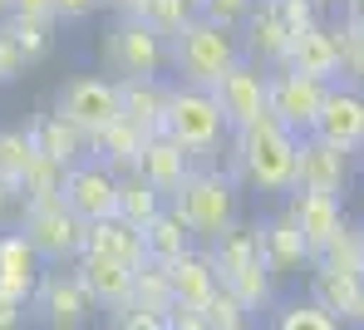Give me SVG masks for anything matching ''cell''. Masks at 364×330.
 <instances>
[{
    "label": "cell",
    "instance_id": "1",
    "mask_svg": "<svg viewBox=\"0 0 364 330\" xmlns=\"http://www.w3.org/2000/svg\"><path fill=\"white\" fill-rule=\"evenodd\" d=\"M296 163H301V133H291L281 119L261 114L256 124L237 129V168L256 193H291L296 188Z\"/></svg>",
    "mask_w": 364,
    "mask_h": 330
},
{
    "label": "cell",
    "instance_id": "2",
    "mask_svg": "<svg viewBox=\"0 0 364 330\" xmlns=\"http://www.w3.org/2000/svg\"><path fill=\"white\" fill-rule=\"evenodd\" d=\"M237 60H242V35L212 15H192L168 40V65L182 74V84H197V89H217V79Z\"/></svg>",
    "mask_w": 364,
    "mask_h": 330
},
{
    "label": "cell",
    "instance_id": "3",
    "mask_svg": "<svg viewBox=\"0 0 364 330\" xmlns=\"http://www.w3.org/2000/svg\"><path fill=\"white\" fill-rule=\"evenodd\" d=\"M173 207L187 217L197 242H217L232 222H237V183L217 168H192L173 193Z\"/></svg>",
    "mask_w": 364,
    "mask_h": 330
},
{
    "label": "cell",
    "instance_id": "4",
    "mask_svg": "<svg viewBox=\"0 0 364 330\" xmlns=\"http://www.w3.org/2000/svg\"><path fill=\"white\" fill-rule=\"evenodd\" d=\"M163 133L178 138L192 158H207L222 133H227V114L217 104L212 89H197V84H178L168 89V109H163Z\"/></svg>",
    "mask_w": 364,
    "mask_h": 330
},
{
    "label": "cell",
    "instance_id": "5",
    "mask_svg": "<svg viewBox=\"0 0 364 330\" xmlns=\"http://www.w3.org/2000/svg\"><path fill=\"white\" fill-rule=\"evenodd\" d=\"M104 69L114 79H158L168 69V35L143 15H119L104 35Z\"/></svg>",
    "mask_w": 364,
    "mask_h": 330
},
{
    "label": "cell",
    "instance_id": "6",
    "mask_svg": "<svg viewBox=\"0 0 364 330\" xmlns=\"http://www.w3.org/2000/svg\"><path fill=\"white\" fill-rule=\"evenodd\" d=\"M20 232L30 237V247L40 252V262H79L89 222L79 212H69L64 198H50V202H30V217H25Z\"/></svg>",
    "mask_w": 364,
    "mask_h": 330
},
{
    "label": "cell",
    "instance_id": "7",
    "mask_svg": "<svg viewBox=\"0 0 364 330\" xmlns=\"http://www.w3.org/2000/svg\"><path fill=\"white\" fill-rule=\"evenodd\" d=\"M325 79H310L301 69L281 65V69H266V114L281 119L291 133H310L315 129V114L325 104Z\"/></svg>",
    "mask_w": 364,
    "mask_h": 330
},
{
    "label": "cell",
    "instance_id": "8",
    "mask_svg": "<svg viewBox=\"0 0 364 330\" xmlns=\"http://www.w3.org/2000/svg\"><path fill=\"white\" fill-rule=\"evenodd\" d=\"M55 114H64L69 124H79V129L94 133L99 129H109L114 119H119L123 109H119V79L109 74H74V79H64V89H60V99H55Z\"/></svg>",
    "mask_w": 364,
    "mask_h": 330
},
{
    "label": "cell",
    "instance_id": "9",
    "mask_svg": "<svg viewBox=\"0 0 364 330\" xmlns=\"http://www.w3.org/2000/svg\"><path fill=\"white\" fill-rule=\"evenodd\" d=\"M60 198L69 212H79L84 222H99V217H114L119 212V173L104 163V158H79L64 168Z\"/></svg>",
    "mask_w": 364,
    "mask_h": 330
},
{
    "label": "cell",
    "instance_id": "10",
    "mask_svg": "<svg viewBox=\"0 0 364 330\" xmlns=\"http://www.w3.org/2000/svg\"><path fill=\"white\" fill-rule=\"evenodd\" d=\"M94 306H99V301L84 291V281H79V276H60V271L40 276V286H35V296H30V311H35L45 326H55V330L89 326Z\"/></svg>",
    "mask_w": 364,
    "mask_h": 330
},
{
    "label": "cell",
    "instance_id": "11",
    "mask_svg": "<svg viewBox=\"0 0 364 330\" xmlns=\"http://www.w3.org/2000/svg\"><path fill=\"white\" fill-rule=\"evenodd\" d=\"M355 173V153L320 138V133H301V163H296V188H320V193H340L350 188Z\"/></svg>",
    "mask_w": 364,
    "mask_h": 330
},
{
    "label": "cell",
    "instance_id": "12",
    "mask_svg": "<svg viewBox=\"0 0 364 330\" xmlns=\"http://www.w3.org/2000/svg\"><path fill=\"white\" fill-rule=\"evenodd\" d=\"M237 35H242V60H251V65H261V69H281L286 65L291 25L281 20L276 0H256V5L246 10V20L237 25Z\"/></svg>",
    "mask_w": 364,
    "mask_h": 330
},
{
    "label": "cell",
    "instance_id": "13",
    "mask_svg": "<svg viewBox=\"0 0 364 330\" xmlns=\"http://www.w3.org/2000/svg\"><path fill=\"white\" fill-rule=\"evenodd\" d=\"M212 94H217V104H222V114H227V129L237 133V129L256 124V119L266 114V69L251 65V60H237V65L217 79Z\"/></svg>",
    "mask_w": 364,
    "mask_h": 330
},
{
    "label": "cell",
    "instance_id": "14",
    "mask_svg": "<svg viewBox=\"0 0 364 330\" xmlns=\"http://www.w3.org/2000/svg\"><path fill=\"white\" fill-rule=\"evenodd\" d=\"M310 133H320V138H330V143L360 153V148H364V89L345 84V79H335V84L325 89V104H320L315 129H310Z\"/></svg>",
    "mask_w": 364,
    "mask_h": 330
},
{
    "label": "cell",
    "instance_id": "15",
    "mask_svg": "<svg viewBox=\"0 0 364 330\" xmlns=\"http://www.w3.org/2000/svg\"><path fill=\"white\" fill-rule=\"evenodd\" d=\"M286 212L301 222L310 257H320V247L345 227V202L340 193H320V188H291L286 193Z\"/></svg>",
    "mask_w": 364,
    "mask_h": 330
},
{
    "label": "cell",
    "instance_id": "16",
    "mask_svg": "<svg viewBox=\"0 0 364 330\" xmlns=\"http://www.w3.org/2000/svg\"><path fill=\"white\" fill-rule=\"evenodd\" d=\"M261 262L271 266V276H296V271H305V266H315L310 247H305L301 222H296L286 207H281L276 217L261 222Z\"/></svg>",
    "mask_w": 364,
    "mask_h": 330
},
{
    "label": "cell",
    "instance_id": "17",
    "mask_svg": "<svg viewBox=\"0 0 364 330\" xmlns=\"http://www.w3.org/2000/svg\"><path fill=\"white\" fill-rule=\"evenodd\" d=\"M74 276L84 281V291L99 301V306H123V301H133V276H138V266L123 262V257H104V252H79V266H74Z\"/></svg>",
    "mask_w": 364,
    "mask_h": 330
},
{
    "label": "cell",
    "instance_id": "18",
    "mask_svg": "<svg viewBox=\"0 0 364 330\" xmlns=\"http://www.w3.org/2000/svg\"><path fill=\"white\" fill-rule=\"evenodd\" d=\"M286 65L310 74V79L335 84V79H340V40H335V25L315 20V25L296 30V35H291V50H286Z\"/></svg>",
    "mask_w": 364,
    "mask_h": 330
},
{
    "label": "cell",
    "instance_id": "19",
    "mask_svg": "<svg viewBox=\"0 0 364 330\" xmlns=\"http://www.w3.org/2000/svg\"><path fill=\"white\" fill-rule=\"evenodd\" d=\"M163 271H168V286H173V301H182V306H207L212 296H217V286H222V271H217V262L207 257V252H197V247H187L182 257H173V262H163Z\"/></svg>",
    "mask_w": 364,
    "mask_h": 330
},
{
    "label": "cell",
    "instance_id": "20",
    "mask_svg": "<svg viewBox=\"0 0 364 330\" xmlns=\"http://www.w3.org/2000/svg\"><path fill=\"white\" fill-rule=\"evenodd\" d=\"M138 173L173 198L182 188V178L192 173V153L182 148L178 138H168V133H148L143 138V153H138Z\"/></svg>",
    "mask_w": 364,
    "mask_h": 330
},
{
    "label": "cell",
    "instance_id": "21",
    "mask_svg": "<svg viewBox=\"0 0 364 330\" xmlns=\"http://www.w3.org/2000/svg\"><path fill=\"white\" fill-rule=\"evenodd\" d=\"M310 296H320L335 316H340V326H360L364 316V276L360 271H335V266H320L310 271Z\"/></svg>",
    "mask_w": 364,
    "mask_h": 330
},
{
    "label": "cell",
    "instance_id": "22",
    "mask_svg": "<svg viewBox=\"0 0 364 330\" xmlns=\"http://www.w3.org/2000/svg\"><path fill=\"white\" fill-rule=\"evenodd\" d=\"M40 252L30 247V237L25 232H10V237H0V291H10V296H20L25 306H30V296H35V286H40Z\"/></svg>",
    "mask_w": 364,
    "mask_h": 330
},
{
    "label": "cell",
    "instance_id": "23",
    "mask_svg": "<svg viewBox=\"0 0 364 330\" xmlns=\"http://www.w3.org/2000/svg\"><path fill=\"white\" fill-rule=\"evenodd\" d=\"M119 109L128 124L143 133H163V109H168V89H158V79H119Z\"/></svg>",
    "mask_w": 364,
    "mask_h": 330
},
{
    "label": "cell",
    "instance_id": "24",
    "mask_svg": "<svg viewBox=\"0 0 364 330\" xmlns=\"http://www.w3.org/2000/svg\"><path fill=\"white\" fill-rule=\"evenodd\" d=\"M143 138H148V133L138 129V124H128V119L119 114L109 129H99L94 138H89V148H94V153H99V158H104V163H109V168H114V173L123 178V173H138Z\"/></svg>",
    "mask_w": 364,
    "mask_h": 330
},
{
    "label": "cell",
    "instance_id": "25",
    "mask_svg": "<svg viewBox=\"0 0 364 330\" xmlns=\"http://www.w3.org/2000/svg\"><path fill=\"white\" fill-rule=\"evenodd\" d=\"M84 247L89 252H104V257H123V262H148L143 257V227H133V222H123L119 212L114 217H99V222H89V232H84Z\"/></svg>",
    "mask_w": 364,
    "mask_h": 330
},
{
    "label": "cell",
    "instance_id": "26",
    "mask_svg": "<svg viewBox=\"0 0 364 330\" xmlns=\"http://www.w3.org/2000/svg\"><path fill=\"white\" fill-rule=\"evenodd\" d=\"M187 247H197V237H192V227H187V217H182L178 207H163V212L143 227V257H148V262H173Z\"/></svg>",
    "mask_w": 364,
    "mask_h": 330
},
{
    "label": "cell",
    "instance_id": "27",
    "mask_svg": "<svg viewBox=\"0 0 364 330\" xmlns=\"http://www.w3.org/2000/svg\"><path fill=\"white\" fill-rule=\"evenodd\" d=\"M35 148L45 153V158H55L60 168H69V163H79L84 153H89V133L79 129V124H69L64 114H45L40 124H35Z\"/></svg>",
    "mask_w": 364,
    "mask_h": 330
},
{
    "label": "cell",
    "instance_id": "28",
    "mask_svg": "<svg viewBox=\"0 0 364 330\" xmlns=\"http://www.w3.org/2000/svg\"><path fill=\"white\" fill-rule=\"evenodd\" d=\"M207 257L217 262L222 276L242 271L246 262H261V222H256V227H251V222H232L217 242H207Z\"/></svg>",
    "mask_w": 364,
    "mask_h": 330
},
{
    "label": "cell",
    "instance_id": "29",
    "mask_svg": "<svg viewBox=\"0 0 364 330\" xmlns=\"http://www.w3.org/2000/svg\"><path fill=\"white\" fill-rule=\"evenodd\" d=\"M168 207V193L158 183H148L143 173H123L119 178V217L133 227H148L158 212Z\"/></svg>",
    "mask_w": 364,
    "mask_h": 330
},
{
    "label": "cell",
    "instance_id": "30",
    "mask_svg": "<svg viewBox=\"0 0 364 330\" xmlns=\"http://www.w3.org/2000/svg\"><path fill=\"white\" fill-rule=\"evenodd\" d=\"M271 326H281V330H335L340 316H335L320 296H305V301H286V306L271 316Z\"/></svg>",
    "mask_w": 364,
    "mask_h": 330
},
{
    "label": "cell",
    "instance_id": "31",
    "mask_svg": "<svg viewBox=\"0 0 364 330\" xmlns=\"http://www.w3.org/2000/svg\"><path fill=\"white\" fill-rule=\"evenodd\" d=\"M222 281L242 296L246 311H266V306H271V281H276V276H271L266 262H246L242 271H232V276H222Z\"/></svg>",
    "mask_w": 364,
    "mask_h": 330
},
{
    "label": "cell",
    "instance_id": "32",
    "mask_svg": "<svg viewBox=\"0 0 364 330\" xmlns=\"http://www.w3.org/2000/svg\"><path fill=\"white\" fill-rule=\"evenodd\" d=\"M35 158H40V148H35V138L30 133H5L0 129V178L5 183H25V173L35 168Z\"/></svg>",
    "mask_w": 364,
    "mask_h": 330
},
{
    "label": "cell",
    "instance_id": "33",
    "mask_svg": "<svg viewBox=\"0 0 364 330\" xmlns=\"http://www.w3.org/2000/svg\"><path fill=\"white\" fill-rule=\"evenodd\" d=\"M5 35L20 45L25 60H40V55H50V45H55V35H50V15H15V20L5 25Z\"/></svg>",
    "mask_w": 364,
    "mask_h": 330
},
{
    "label": "cell",
    "instance_id": "34",
    "mask_svg": "<svg viewBox=\"0 0 364 330\" xmlns=\"http://www.w3.org/2000/svg\"><path fill=\"white\" fill-rule=\"evenodd\" d=\"M335 40H340V79H345V84H355V89H364V30L355 25V20H345V15H340Z\"/></svg>",
    "mask_w": 364,
    "mask_h": 330
},
{
    "label": "cell",
    "instance_id": "35",
    "mask_svg": "<svg viewBox=\"0 0 364 330\" xmlns=\"http://www.w3.org/2000/svg\"><path fill=\"white\" fill-rule=\"evenodd\" d=\"M320 266H335V271H360L364 276V262H360V227H340L325 247H320V257H315Z\"/></svg>",
    "mask_w": 364,
    "mask_h": 330
},
{
    "label": "cell",
    "instance_id": "36",
    "mask_svg": "<svg viewBox=\"0 0 364 330\" xmlns=\"http://www.w3.org/2000/svg\"><path fill=\"white\" fill-rule=\"evenodd\" d=\"M202 316H207V326H217V330H242V326H251V311L242 306V296L222 281L217 286V296L202 306Z\"/></svg>",
    "mask_w": 364,
    "mask_h": 330
},
{
    "label": "cell",
    "instance_id": "37",
    "mask_svg": "<svg viewBox=\"0 0 364 330\" xmlns=\"http://www.w3.org/2000/svg\"><path fill=\"white\" fill-rule=\"evenodd\" d=\"M192 15H202V0H148V5H143V20H148V25H158L168 40L178 35Z\"/></svg>",
    "mask_w": 364,
    "mask_h": 330
},
{
    "label": "cell",
    "instance_id": "38",
    "mask_svg": "<svg viewBox=\"0 0 364 330\" xmlns=\"http://www.w3.org/2000/svg\"><path fill=\"white\" fill-rule=\"evenodd\" d=\"M276 10H281V20L291 25V35L320 20V5H315V0H276Z\"/></svg>",
    "mask_w": 364,
    "mask_h": 330
},
{
    "label": "cell",
    "instance_id": "39",
    "mask_svg": "<svg viewBox=\"0 0 364 330\" xmlns=\"http://www.w3.org/2000/svg\"><path fill=\"white\" fill-rule=\"evenodd\" d=\"M251 5H256V0H202V15H212V20H222V25H232V30H237Z\"/></svg>",
    "mask_w": 364,
    "mask_h": 330
},
{
    "label": "cell",
    "instance_id": "40",
    "mask_svg": "<svg viewBox=\"0 0 364 330\" xmlns=\"http://www.w3.org/2000/svg\"><path fill=\"white\" fill-rule=\"evenodd\" d=\"M25 65H30V60L20 55V45H15V40H10V35L0 30V84L20 79V74H25Z\"/></svg>",
    "mask_w": 364,
    "mask_h": 330
},
{
    "label": "cell",
    "instance_id": "41",
    "mask_svg": "<svg viewBox=\"0 0 364 330\" xmlns=\"http://www.w3.org/2000/svg\"><path fill=\"white\" fill-rule=\"evenodd\" d=\"M50 5H55L60 20H84V15H94L104 0H50Z\"/></svg>",
    "mask_w": 364,
    "mask_h": 330
},
{
    "label": "cell",
    "instance_id": "42",
    "mask_svg": "<svg viewBox=\"0 0 364 330\" xmlns=\"http://www.w3.org/2000/svg\"><path fill=\"white\" fill-rule=\"evenodd\" d=\"M20 316H25V301H20V296H10V291H0V330L20 326Z\"/></svg>",
    "mask_w": 364,
    "mask_h": 330
},
{
    "label": "cell",
    "instance_id": "43",
    "mask_svg": "<svg viewBox=\"0 0 364 330\" xmlns=\"http://www.w3.org/2000/svg\"><path fill=\"white\" fill-rule=\"evenodd\" d=\"M10 15H50V20H55V5H50V0H15Z\"/></svg>",
    "mask_w": 364,
    "mask_h": 330
},
{
    "label": "cell",
    "instance_id": "44",
    "mask_svg": "<svg viewBox=\"0 0 364 330\" xmlns=\"http://www.w3.org/2000/svg\"><path fill=\"white\" fill-rule=\"evenodd\" d=\"M104 5H109V10H119V15H143V5H148V0H104Z\"/></svg>",
    "mask_w": 364,
    "mask_h": 330
},
{
    "label": "cell",
    "instance_id": "45",
    "mask_svg": "<svg viewBox=\"0 0 364 330\" xmlns=\"http://www.w3.org/2000/svg\"><path fill=\"white\" fill-rule=\"evenodd\" d=\"M340 10H345V20H355V25L364 30V0H345Z\"/></svg>",
    "mask_w": 364,
    "mask_h": 330
},
{
    "label": "cell",
    "instance_id": "46",
    "mask_svg": "<svg viewBox=\"0 0 364 330\" xmlns=\"http://www.w3.org/2000/svg\"><path fill=\"white\" fill-rule=\"evenodd\" d=\"M10 188H15V183L0 178V222H5V212H10Z\"/></svg>",
    "mask_w": 364,
    "mask_h": 330
},
{
    "label": "cell",
    "instance_id": "47",
    "mask_svg": "<svg viewBox=\"0 0 364 330\" xmlns=\"http://www.w3.org/2000/svg\"><path fill=\"white\" fill-rule=\"evenodd\" d=\"M355 173H360V183H364V148L355 153Z\"/></svg>",
    "mask_w": 364,
    "mask_h": 330
},
{
    "label": "cell",
    "instance_id": "48",
    "mask_svg": "<svg viewBox=\"0 0 364 330\" xmlns=\"http://www.w3.org/2000/svg\"><path fill=\"white\" fill-rule=\"evenodd\" d=\"M315 5H320V10H335V5H345V0H315Z\"/></svg>",
    "mask_w": 364,
    "mask_h": 330
},
{
    "label": "cell",
    "instance_id": "49",
    "mask_svg": "<svg viewBox=\"0 0 364 330\" xmlns=\"http://www.w3.org/2000/svg\"><path fill=\"white\" fill-rule=\"evenodd\" d=\"M10 10H15V0H0V15H10Z\"/></svg>",
    "mask_w": 364,
    "mask_h": 330
},
{
    "label": "cell",
    "instance_id": "50",
    "mask_svg": "<svg viewBox=\"0 0 364 330\" xmlns=\"http://www.w3.org/2000/svg\"><path fill=\"white\" fill-rule=\"evenodd\" d=\"M360 262H364V232H360Z\"/></svg>",
    "mask_w": 364,
    "mask_h": 330
},
{
    "label": "cell",
    "instance_id": "51",
    "mask_svg": "<svg viewBox=\"0 0 364 330\" xmlns=\"http://www.w3.org/2000/svg\"><path fill=\"white\" fill-rule=\"evenodd\" d=\"M360 326H364V316H360Z\"/></svg>",
    "mask_w": 364,
    "mask_h": 330
}]
</instances>
